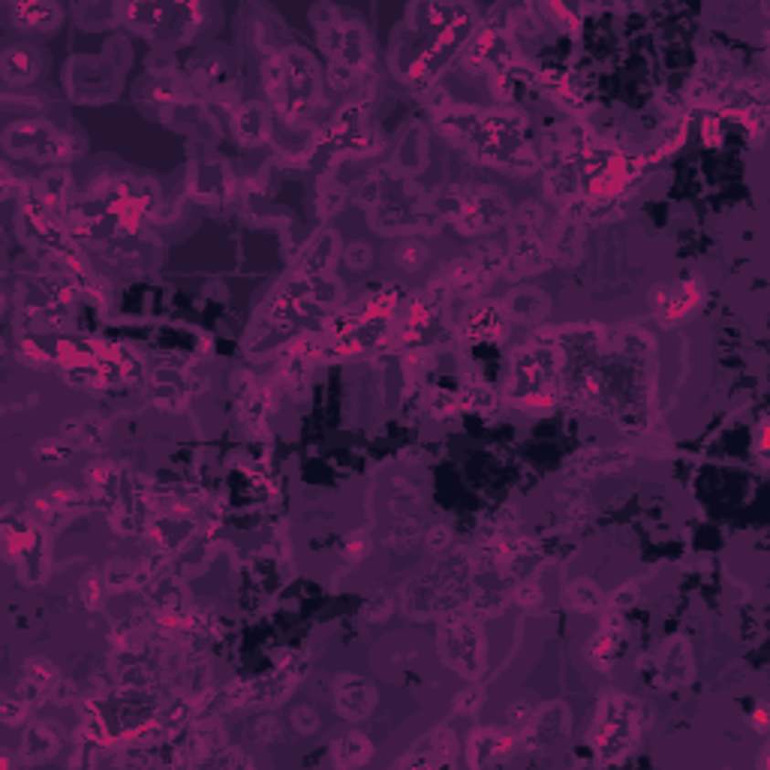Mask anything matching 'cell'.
<instances>
[{"instance_id": "d6986e66", "label": "cell", "mask_w": 770, "mask_h": 770, "mask_svg": "<svg viewBox=\"0 0 770 770\" xmlns=\"http://www.w3.org/2000/svg\"><path fill=\"white\" fill-rule=\"evenodd\" d=\"M9 13H13L18 27L30 30H51L60 22V9L51 4H16L9 6Z\"/></svg>"}, {"instance_id": "9c48e42d", "label": "cell", "mask_w": 770, "mask_h": 770, "mask_svg": "<svg viewBox=\"0 0 770 770\" xmlns=\"http://www.w3.org/2000/svg\"><path fill=\"white\" fill-rule=\"evenodd\" d=\"M6 145L13 151L30 153L37 160H58L67 153V142L46 124H16L6 130Z\"/></svg>"}, {"instance_id": "4316f807", "label": "cell", "mask_w": 770, "mask_h": 770, "mask_svg": "<svg viewBox=\"0 0 770 770\" xmlns=\"http://www.w3.org/2000/svg\"><path fill=\"white\" fill-rule=\"evenodd\" d=\"M425 262H427V248H425L422 241H404L397 248V265H400V269L416 271V269H422Z\"/></svg>"}, {"instance_id": "52a82bcc", "label": "cell", "mask_w": 770, "mask_h": 770, "mask_svg": "<svg viewBox=\"0 0 770 770\" xmlns=\"http://www.w3.org/2000/svg\"><path fill=\"white\" fill-rule=\"evenodd\" d=\"M554 371H557V362H554L551 346L523 349L515 362V371H512V385H515L512 392H515V397L548 395V385L554 383Z\"/></svg>"}, {"instance_id": "f1b7e54d", "label": "cell", "mask_w": 770, "mask_h": 770, "mask_svg": "<svg viewBox=\"0 0 770 770\" xmlns=\"http://www.w3.org/2000/svg\"><path fill=\"white\" fill-rule=\"evenodd\" d=\"M27 711H30V704L25 701V698H18L16 692H6L4 707H0V713H4V723H6V725H18V723H25Z\"/></svg>"}, {"instance_id": "8fae6325", "label": "cell", "mask_w": 770, "mask_h": 770, "mask_svg": "<svg viewBox=\"0 0 770 770\" xmlns=\"http://www.w3.org/2000/svg\"><path fill=\"white\" fill-rule=\"evenodd\" d=\"M374 704H376L374 686L367 680H362V677H341V680H337L334 707L343 720H349V723L364 720V716L374 711Z\"/></svg>"}, {"instance_id": "ffe728a7", "label": "cell", "mask_w": 770, "mask_h": 770, "mask_svg": "<svg viewBox=\"0 0 770 770\" xmlns=\"http://www.w3.org/2000/svg\"><path fill=\"white\" fill-rule=\"evenodd\" d=\"M629 464H632L629 451L608 448V451H596V455H581L572 464V469L578 472V476H593V472H611V469L629 467Z\"/></svg>"}, {"instance_id": "7a4b0ae2", "label": "cell", "mask_w": 770, "mask_h": 770, "mask_svg": "<svg viewBox=\"0 0 770 770\" xmlns=\"http://www.w3.org/2000/svg\"><path fill=\"white\" fill-rule=\"evenodd\" d=\"M469 578H472L469 557L467 554H451V557L437 563L430 572H425L416 584H409L404 593L406 611L416 614V617L455 611L469 596Z\"/></svg>"}, {"instance_id": "8992f818", "label": "cell", "mask_w": 770, "mask_h": 770, "mask_svg": "<svg viewBox=\"0 0 770 770\" xmlns=\"http://www.w3.org/2000/svg\"><path fill=\"white\" fill-rule=\"evenodd\" d=\"M509 220V205L502 202L497 190H476L469 196L458 199V214L455 226H460V232H490Z\"/></svg>"}, {"instance_id": "ac0fdd59", "label": "cell", "mask_w": 770, "mask_h": 770, "mask_svg": "<svg viewBox=\"0 0 770 770\" xmlns=\"http://www.w3.org/2000/svg\"><path fill=\"white\" fill-rule=\"evenodd\" d=\"M332 755H334V762L341 765V767H358V765L371 762L374 746H371V741H367L364 734L346 732V734H341L332 744Z\"/></svg>"}, {"instance_id": "d4e9b609", "label": "cell", "mask_w": 770, "mask_h": 770, "mask_svg": "<svg viewBox=\"0 0 770 770\" xmlns=\"http://www.w3.org/2000/svg\"><path fill=\"white\" fill-rule=\"evenodd\" d=\"M332 256H334V232H325L320 241H313V248L307 250L301 265H304L307 274L320 277L328 269V265H332Z\"/></svg>"}, {"instance_id": "30bf717a", "label": "cell", "mask_w": 770, "mask_h": 770, "mask_svg": "<svg viewBox=\"0 0 770 770\" xmlns=\"http://www.w3.org/2000/svg\"><path fill=\"white\" fill-rule=\"evenodd\" d=\"M572 728V716H569V707L566 704H545L539 713H533L530 725L523 728V737L521 744L523 749H539V746H548V744H557L563 737L569 734Z\"/></svg>"}, {"instance_id": "7402d4cb", "label": "cell", "mask_w": 770, "mask_h": 770, "mask_svg": "<svg viewBox=\"0 0 770 770\" xmlns=\"http://www.w3.org/2000/svg\"><path fill=\"white\" fill-rule=\"evenodd\" d=\"M566 602H569V608H572V611L593 614V611H599V608H602V593H599V587H596V584H593V581L581 578V581L569 584V590H566Z\"/></svg>"}, {"instance_id": "ab89813d", "label": "cell", "mask_w": 770, "mask_h": 770, "mask_svg": "<svg viewBox=\"0 0 770 770\" xmlns=\"http://www.w3.org/2000/svg\"><path fill=\"white\" fill-rule=\"evenodd\" d=\"M635 593H638V590H635L632 584H629V587H623L617 596H614V608H617V611L632 608V605H635Z\"/></svg>"}, {"instance_id": "6da1fadb", "label": "cell", "mask_w": 770, "mask_h": 770, "mask_svg": "<svg viewBox=\"0 0 770 770\" xmlns=\"http://www.w3.org/2000/svg\"><path fill=\"white\" fill-rule=\"evenodd\" d=\"M265 85L271 100L290 121H301L311 115L320 97V73L313 58L301 48H286L265 69Z\"/></svg>"}, {"instance_id": "7c38bea8", "label": "cell", "mask_w": 770, "mask_h": 770, "mask_svg": "<svg viewBox=\"0 0 770 770\" xmlns=\"http://www.w3.org/2000/svg\"><path fill=\"white\" fill-rule=\"evenodd\" d=\"M79 509H81V497L76 494V490L60 488V485L46 490V494H39L34 502H30V515L43 523V527H55V523L69 518Z\"/></svg>"}, {"instance_id": "d590c367", "label": "cell", "mask_w": 770, "mask_h": 770, "mask_svg": "<svg viewBox=\"0 0 770 770\" xmlns=\"http://www.w3.org/2000/svg\"><path fill=\"white\" fill-rule=\"evenodd\" d=\"M81 599H85L88 608H100V599H102L100 575H88V578L81 581Z\"/></svg>"}, {"instance_id": "d6a6232c", "label": "cell", "mask_w": 770, "mask_h": 770, "mask_svg": "<svg viewBox=\"0 0 770 770\" xmlns=\"http://www.w3.org/2000/svg\"><path fill=\"white\" fill-rule=\"evenodd\" d=\"M367 551H371V539H367V533H353V536L346 539V545H343V557L349 563H355V560H364L367 557Z\"/></svg>"}, {"instance_id": "4fadbf2b", "label": "cell", "mask_w": 770, "mask_h": 770, "mask_svg": "<svg viewBox=\"0 0 770 770\" xmlns=\"http://www.w3.org/2000/svg\"><path fill=\"white\" fill-rule=\"evenodd\" d=\"M512 746H515V737L497 732V728H481L469 737V746H467V762L472 767H488V765H497L502 758H509Z\"/></svg>"}, {"instance_id": "f35d334b", "label": "cell", "mask_w": 770, "mask_h": 770, "mask_svg": "<svg viewBox=\"0 0 770 770\" xmlns=\"http://www.w3.org/2000/svg\"><path fill=\"white\" fill-rule=\"evenodd\" d=\"M481 701H485V695H481L479 690H467V692L455 701V707H458L460 713H469V711H476Z\"/></svg>"}, {"instance_id": "f546056e", "label": "cell", "mask_w": 770, "mask_h": 770, "mask_svg": "<svg viewBox=\"0 0 770 770\" xmlns=\"http://www.w3.org/2000/svg\"><path fill=\"white\" fill-rule=\"evenodd\" d=\"M533 704L530 701H512L509 707H506V723H509V728H515V732H523V728L530 725V720H533Z\"/></svg>"}, {"instance_id": "44dd1931", "label": "cell", "mask_w": 770, "mask_h": 770, "mask_svg": "<svg viewBox=\"0 0 770 770\" xmlns=\"http://www.w3.org/2000/svg\"><path fill=\"white\" fill-rule=\"evenodd\" d=\"M269 132V118H265V109L259 102H250L238 111V136L248 142V145H256V142L265 139Z\"/></svg>"}, {"instance_id": "9a60e30c", "label": "cell", "mask_w": 770, "mask_h": 770, "mask_svg": "<svg viewBox=\"0 0 770 770\" xmlns=\"http://www.w3.org/2000/svg\"><path fill=\"white\" fill-rule=\"evenodd\" d=\"M60 732L48 723H34L27 725L25 741H22V758L25 762H43V758H51L60 749Z\"/></svg>"}, {"instance_id": "cb8c5ba5", "label": "cell", "mask_w": 770, "mask_h": 770, "mask_svg": "<svg viewBox=\"0 0 770 770\" xmlns=\"http://www.w3.org/2000/svg\"><path fill=\"white\" fill-rule=\"evenodd\" d=\"M467 332H469V337H476V341L479 337L481 341H494V337L502 332V313L497 307H481V311L469 316Z\"/></svg>"}, {"instance_id": "277c9868", "label": "cell", "mask_w": 770, "mask_h": 770, "mask_svg": "<svg viewBox=\"0 0 770 770\" xmlns=\"http://www.w3.org/2000/svg\"><path fill=\"white\" fill-rule=\"evenodd\" d=\"M439 656L448 669L464 677H479L485 669V638L479 632V623L467 614H448L437 635Z\"/></svg>"}, {"instance_id": "3957f363", "label": "cell", "mask_w": 770, "mask_h": 770, "mask_svg": "<svg viewBox=\"0 0 770 770\" xmlns=\"http://www.w3.org/2000/svg\"><path fill=\"white\" fill-rule=\"evenodd\" d=\"M641 725H644V711L635 698L629 695L602 698L596 723L590 728V749L599 755V762H617L638 741Z\"/></svg>"}, {"instance_id": "e0dca14e", "label": "cell", "mask_w": 770, "mask_h": 770, "mask_svg": "<svg viewBox=\"0 0 770 770\" xmlns=\"http://www.w3.org/2000/svg\"><path fill=\"white\" fill-rule=\"evenodd\" d=\"M506 311L518 322H539L548 316V295L539 290H518L509 295Z\"/></svg>"}, {"instance_id": "8d00e7d4", "label": "cell", "mask_w": 770, "mask_h": 770, "mask_svg": "<svg viewBox=\"0 0 770 770\" xmlns=\"http://www.w3.org/2000/svg\"><path fill=\"white\" fill-rule=\"evenodd\" d=\"M277 734H280V723L277 720H259L253 725V737L256 741H265V744H271V741H277Z\"/></svg>"}, {"instance_id": "ba28073f", "label": "cell", "mask_w": 770, "mask_h": 770, "mask_svg": "<svg viewBox=\"0 0 770 770\" xmlns=\"http://www.w3.org/2000/svg\"><path fill=\"white\" fill-rule=\"evenodd\" d=\"M692 650L683 638H671L665 641V647L656 656H650V671L644 669V680L656 683V686H683L692 680Z\"/></svg>"}, {"instance_id": "4dcf8cb0", "label": "cell", "mask_w": 770, "mask_h": 770, "mask_svg": "<svg viewBox=\"0 0 770 770\" xmlns=\"http://www.w3.org/2000/svg\"><path fill=\"white\" fill-rule=\"evenodd\" d=\"M515 602L521 605V608H539V602H542L539 581L536 578H523L518 584V590H515Z\"/></svg>"}, {"instance_id": "e575fe53", "label": "cell", "mask_w": 770, "mask_h": 770, "mask_svg": "<svg viewBox=\"0 0 770 770\" xmlns=\"http://www.w3.org/2000/svg\"><path fill=\"white\" fill-rule=\"evenodd\" d=\"M371 259H374V253L362 241L353 244V248L346 250V265H349V269H355V271H364L367 265H371Z\"/></svg>"}, {"instance_id": "484cf974", "label": "cell", "mask_w": 770, "mask_h": 770, "mask_svg": "<svg viewBox=\"0 0 770 770\" xmlns=\"http://www.w3.org/2000/svg\"><path fill=\"white\" fill-rule=\"evenodd\" d=\"M422 523H418V518H409V515H404L400 518L395 527H392V533H388V545L392 548H413L418 539H422Z\"/></svg>"}, {"instance_id": "2e32d148", "label": "cell", "mask_w": 770, "mask_h": 770, "mask_svg": "<svg viewBox=\"0 0 770 770\" xmlns=\"http://www.w3.org/2000/svg\"><path fill=\"white\" fill-rule=\"evenodd\" d=\"M4 79L9 85H25V81H34L39 73V55L27 46H13L4 51Z\"/></svg>"}, {"instance_id": "83f0119b", "label": "cell", "mask_w": 770, "mask_h": 770, "mask_svg": "<svg viewBox=\"0 0 770 770\" xmlns=\"http://www.w3.org/2000/svg\"><path fill=\"white\" fill-rule=\"evenodd\" d=\"M34 455L43 460V464H64L69 458V443L67 439H46V443H39Z\"/></svg>"}, {"instance_id": "74e56055", "label": "cell", "mask_w": 770, "mask_h": 770, "mask_svg": "<svg viewBox=\"0 0 770 770\" xmlns=\"http://www.w3.org/2000/svg\"><path fill=\"white\" fill-rule=\"evenodd\" d=\"M448 539H451L448 527H430V530L425 533V542H427L430 551H443V548L448 545Z\"/></svg>"}, {"instance_id": "5bb4252c", "label": "cell", "mask_w": 770, "mask_h": 770, "mask_svg": "<svg viewBox=\"0 0 770 770\" xmlns=\"http://www.w3.org/2000/svg\"><path fill=\"white\" fill-rule=\"evenodd\" d=\"M620 647H623V626H620L617 617H611L596 635H593V641L587 644V659L596 665V669L608 671L611 665L617 662Z\"/></svg>"}, {"instance_id": "1f68e13d", "label": "cell", "mask_w": 770, "mask_h": 770, "mask_svg": "<svg viewBox=\"0 0 770 770\" xmlns=\"http://www.w3.org/2000/svg\"><path fill=\"white\" fill-rule=\"evenodd\" d=\"M292 728L299 734H313L316 728H320V713H316L313 707H307V704L295 707V711H292Z\"/></svg>"}, {"instance_id": "5b68a950", "label": "cell", "mask_w": 770, "mask_h": 770, "mask_svg": "<svg viewBox=\"0 0 770 770\" xmlns=\"http://www.w3.org/2000/svg\"><path fill=\"white\" fill-rule=\"evenodd\" d=\"M320 34L325 51L334 60V76L341 73V85H346L355 76V69L371 58L364 27L358 22H325Z\"/></svg>"}, {"instance_id": "836d02e7", "label": "cell", "mask_w": 770, "mask_h": 770, "mask_svg": "<svg viewBox=\"0 0 770 770\" xmlns=\"http://www.w3.org/2000/svg\"><path fill=\"white\" fill-rule=\"evenodd\" d=\"M364 617L367 620H385L388 614H392V599H388V593H374L371 599H367V605H364Z\"/></svg>"}, {"instance_id": "603a6c76", "label": "cell", "mask_w": 770, "mask_h": 770, "mask_svg": "<svg viewBox=\"0 0 770 770\" xmlns=\"http://www.w3.org/2000/svg\"><path fill=\"white\" fill-rule=\"evenodd\" d=\"M67 443L73 446H85V448H97L102 446V422L94 416H85V418H76L73 425H67V434H64Z\"/></svg>"}]
</instances>
